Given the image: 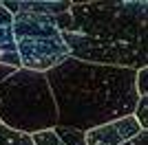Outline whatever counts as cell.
I'll use <instances>...</instances> for the list:
<instances>
[{
    "label": "cell",
    "instance_id": "obj_1",
    "mask_svg": "<svg viewBox=\"0 0 148 145\" xmlns=\"http://www.w3.org/2000/svg\"><path fill=\"white\" fill-rule=\"evenodd\" d=\"M146 18V0H91L71 2L56 22L69 57L139 70L148 66Z\"/></svg>",
    "mask_w": 148,
    "mask_h": 145
},
{
    "label": "cell",
    "instance_id": "obj_2",
    "mask_svg": "<svg viewBox=\"0 0 148 145\" xmlns=\"http://www.w3.org/2000/svg\"><path fill=\"white\" fill-rule=\"evenodd\" d=\"M137 70L99 66L69 57L44 72L58 110V125L88 132L93 127L130 117L139 95Z\"/></svg>",
    "mask_w": 148,
    "mask_h": 145
},
{
    "label": "cell",
    "instance_id": "obj_3",
    "mask_svg": "<svg viewBox=\"0 0 148 145\" xmlns=\"http://www.w3.org/2000/svg\"><path fill=\"white\" fill-rule=\"evenodd\" d=\"M0 123L29 136L58 125L56 101L44 72L18 68L0 81Z\"/></svg>",
    "mask_w": 148,
    "mask_h": 145
},
{
    "label": "cell",
    "instance_id": "obj_4",
    "mask_svg": "<svg viewBox=\"0 0 148 145\" xmlns=\"http://www.w3.org/2000/svg\"><path fill=\"white\" fill-rule=\"evenodd\" d=\"M11 31L20 68L47 72L69 60V48L62 42L56 16L20 13L13 16Z\"/></svg>",
    "mask_w": 148,
    "mask_h": 145
},
{
    "label": "cell",
    "instance_id": "obj_5",
    "mask_svg": "<svg viewBox=\"0 0 148 145\" xmlns=\"http://www.w3.org/2000/svg\"><path fill=\"white\" fill-rule=\"evenodd\" d=\"M142 132L135 117H122L111 123H104L99 127H93L86 132V145H124L133 136Z\"/></svg>",
    "mask_w": 148,
    "mask_h": 145
},
{
    "label": "cell",
    "instance_id": "obj_6",
    "mask_svg": "<svg viewBox=\"0 0 148 145\" xmlns=\"http://www.w3.org/2000/svg\"><path fill=\"white\" fill-rule=\"evenodd\" d=\"M2 7L11 16H20V13L60 16L71 9V0H2Z\"/></svg>",
    "mask_w": 148,
    "mask_h": 145
},
{
    "label": "cell",
    "instance_id": "obj_7",
    "mask_svg": "<svg viewBox=\"0 0 148 145\" xmlns=\"http://www.w3.org/2000/svg\"><path fill=\"white\" fill-rule=\"evenodd\" d=\"M11 22H13V16L0 2V64L11 66V68H20V60H18V53H16V42H13Z\"/></svg>",
    "mask_w": 148,
    "mask_h": 145
},
{
    "label": "cell",
    "instance_id": "obj_8",
    "mask_svg": "<svg viewBox=\"0 0 148 145\" xmlns=\"http://www.w3.org/2000/svg\"><path fill=\"white\" fill-rule=\"evenodd\" d=\"M53 132L60 136L64 145H86V132L73 130V127H60V125L53 127Z\"/></svg>",
    "mask_w": 148,
    "mask_h": 145
},
{
    "label": "cell",
    "instance_id": "obj_9",
    "mask_svg": "<svg viewBox=\"0 0 148 145\" xmlns=\"http://www.w3.org/2000/svg\"><path fill=\"white\" fill-rule=\"evenodd\" d=\"M0 145H33V143H31L29 134L9 130V127H5L0 123Z\"/></svg>",
    "mask_w": 148,
    "mask_h": 145
},
{
    "label": "cell",
    "instance_id": "obj_10",
    "mask_svg": "<svg viewBox=\"0 0 148 145\" xmlns=\"http://www.w3.org/2000/svg\"><path fill=\"white\" fill-rule=\"evenodd\" d=\"M31 143L33 145H64L53 130H44V132L31 134Z\"/></svg>",
    "mask_w": 148,
    "mask_h": 145
},
{
    "label": "cell",
    "instance_id": "obj_11",
    "mask_svg": "<svg viewBox=\"0 0 148 145\" xmlns=\"http://www.w3.org/2000/svg\"><path fill=\"white\" fill-rule=\"evenodd\" d=\"M133 117L142 130H148V97H139V101L133 110Z\"/></svg>",
    "mask_w": 148,
    "mask_h": 145
},
{
    "label": "cell",
    "instance_id": "obj_12",
    "mask_svg": "<svg viewBox=\"0 0 148 145\" xmlns=\"http://www.w3.org/2000/svg\"><path fill=\"white\" fill-rule=\"evenodd\" d=\"M135 90L139 97H148V66L139 68L135 75Z\"/></svg>",
    "mask_w": 148,
    "mask_h": 145
},
{
    "label": "cell",
    "instance_id": "obj_13",
    "mask_svg": "<svg viewBox=\"0 0 148 145\" xmlns=\"http://www.w3.org/2000/svg\"><path fill=\"white\" fill-rule=\"evenodd\" d=\"M124 145H148V130H142L137 136H133V139L126 141Z\"/></svg>",
    "mask_w": 148,
    "mask_h": 145
},
{
    "label": "cell",
    "instance_id": "obj_14",
    "mask_svg": "<svg viewBox=\"0 0 148 145\" xmlns=\"http://www.w3.org/2000/svg\"><path fill=\"white\" fill-rule=\"evenodd\" d=\"M13 70H18V68H11V66H5V64H0V81H5Z\"/></svg>",
    "mask_w": 148,
    "mask_h": 145
}]
</instances>
